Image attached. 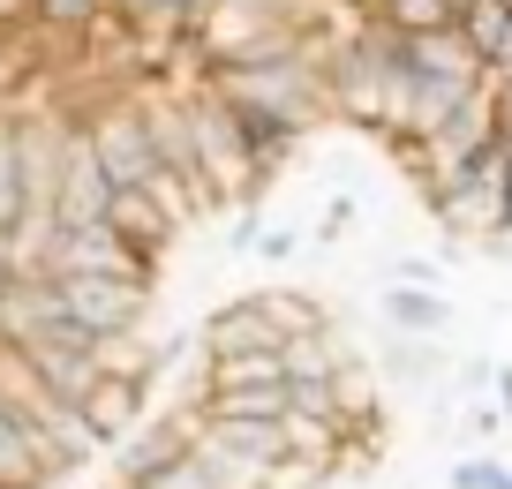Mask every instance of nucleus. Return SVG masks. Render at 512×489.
<instances>
[{"label":"nucleus","mask_w":512,"mask_h":489,"mask_svg":"<svg viewBox=\"0 0 512 489\" xmlns=\"http://www.w3.org/2000/svg\"><path fill=\"white\" fill-rule=\"evenodd\" d=\"M211 91L234 98V106H264V113H287L294 128L324 121V68L309 61L302 46L279 53V61H249V68H211Z\"/></svg>","instance_id":"nucleus-1"},{"label":"nucleus","mask_w":512,"mask_h":489,"mask_svg":"<svg viewBox=\"0 0 512 489\" xmlns=\"http://www.w3.org/2000/svg\"><path fill=\"white\" fill-rule=\"evenodd\" d=\"M83 143H91L98 174L113 181V189H144L151 174H159V151H151V121H144V98H106V106H91L83 121H68Z\"/></svg>","instance_id":"nucleus-2"},{"label":"nucleus","mask_w":512,"mask_h":489,"mask_svg":"<svg viewBox=\"0 0 512 489\" xmlns=\"http://www.w3.org/2000/svg\"><path fill=\"white\" fill-rule=\"evenodd\" d=\"M61 271H91V279H136V286H159V264H151V256H136L106 219H98V226H61V234H53V249H46V279H61Z\"/></svg>","instance_id":"nucleus-3"},{"label":"nucleus","mask_w":512,"mask_h":489,"mask_svg":"<svg viewBox=\"0 0 512 489\" xmlns=\"http://www.w3.org/2000/svg\"><path fill=\"white\" fill-rule=\"evenodd\" d=\"M53 294H61V309L76 316L83 332H136L151 316V286H136V279H91V271H61L53 279Z\"/></svg>","instance_id":"nucleus-4"},{"label":"nucleus","mask_w":512,"mask_h":489,"mask_svg":"<svg viewBox=\"0 0 512 489\" xmlns=\"http://www.w3.org/2000/svg\"><path fill=\"white\" fill-rule=\"evenodd\" d=\"M76 407H83V422L98 429V444L113 452L136 422H151V369H98Z\"/></svg>","instance_id":"nucleus-5"},{"label":"nucleus","mask_w":512,"mask_h":489,"mask_svg":"<svg viewBox=\"0 0 512 489\" xmlns=\"http://www.w3.org/2000/svg\"><path fill=\"white\" fill-rule=\"evenodd\" d=\"M226 113H234V136H241V158H249V189L264 196L279 174L294 166V151H302L309 128H294L287 113H264V106H234L226 98Z\"/></svg>","instance_id":"nucleus-6"},{"label":"nucleus","mask_w":512,"mask_h":489,"mask_svg":"<svg viewBox=\"0 0 512 489\" xmlns=\"http://www.w3.org/2000/svg\"><path fill=\"white\" fill-rule=\"evenodd\" d=\"M53 482H68L61 452L46 444L38 422H23V414L0 399V489H53Z\"/></svg>","instance_id":"nucleus-7"},{"label":"nucleus","mask_w":512,"mask_h":489,"mask_svg":"<svg viewBox=\"0 0 512 489\" xmlns=\"http://www.w3.org/2000/svg\"><path fill=\"white\" fill-rule=\"evenodd\" d=\"M68 121V113H61ZM106 204H113V181L98 174V158H91V143L68 128V158H61V189H53V226H98L106 219Z\"/></svg>","instance_id":"nucleus-8"},{"label":"nucleus","mask_w":512,"mask_h":489,"mask_svg":"<svg viewBox=\"0 0 512 489\" xmlns=\"http://www.w3.org/2000/svg\"><path fill=\"white\" fill-rule=\"evenodd\" d=\"M106 226H113V234H121L136 256H151V264H166V249L181 241V226L166 219V211L151 204L144 189H113V204H106Z\"/></svg>","instance_id":"nucleus-9"},{"label":"nucleus","mask_w":512,"mask_h":489,"mask_svg":"<svg viewBox=\"0 0 512 489\" xmlns=\"http://www.w3.org/2000/svg\"><path fill=\"white\" fill-rule=\"evenodd\" d=\"M204 362H226V354H279V332L256 316V301H226V309L204 316Z\"/></svg>","instance_id":"nucleus-10"},{"label":"nucleus","mask_w":512,"mask_h":489,"mask_svg":"<svg viewBox=\"0 0 512 489\" xmlns=\"http://www.w3.org/2000/svg\"><path fill=\"white\" fill-rule=\"evenodd\" d=\"M362 354L347 347V332L339 324H324V332H302V339H287L279 347V369H287V384H324V377H339V369H354Z\"/></svg>","instance_id":"nucleus-11"},{"label":"nucleus","mask_w":512,"mask_h":489,"mask_svg":"<svg viewBox=\"0 0 512 489\" xmlns=\"http://www.w3.org/2000/svg\"><path fill=\"white\" fill-rule=\"evenodd\" d=\"M482 76H437V68H415L407 83V136H437V128L460 113V98L475 91Z\"/></svg>","instance_id":"nucleus-12"},{"label":"nucleus","mask_w":512,"mask_h":489,"mask_svg":"<svg viewBox=\"0 0 512 489\" xmlns=\"http://www.w3.org/2000/svg\"><path fill=\"white\" fill-rule=\"evenodd\" d=\"M384 324L400 339H445L452 301L437 294V286H384Z\"/></svg>","instance_id":"nucleus-13"},{"label":"nucleus","mask_w":512,"mask_h":489,"mask_svg":"<svg viewBox=\"0 0 512 489\" xmlns=\"http://www.w3.org/2000/svg\"><path fill=\"white\" fill-rule=\"evenodd\" d=\"M249 301H256V316H264V324L279 332V347H287V339H302V332H324V324H332V309H324L317 294H294V286H264V294H249Z\"/></svg>","instance_id":"nucleus-14"},{"label":"nucleus","mask_w":512,"mask_h":489,"mask_svg":"<svg viewBox=\"0 0 512 489\" xmlns=\"http://www.w3.org/2000/svg\"><path fill=\"white\" fill-rule=\"evenodd\" d=\"M204 429L226 444V452L256 459L264 474H279V467H287V437H279V422H211V414H204Z\"/></svg>","instance_id":"nucleus-15"},{"label":"nucleus","mask_w":512,"mask_h":489,"mask_svg":"<svg viewBox=\"0 0 512 489\" xmlns=\"http://www.w3.org/2000/svg\"><path fill=\"white\" fill-rule=\"evenodd\" d=\"M407 53H415V68H437V76H482V53L460 38V23H445V31H422V38H407Z\"/></svg>","instance_id":"nucleus-16"},{"label":"nucleus","mask_w":512,"mask_h":489,"mask_svg":"<svg viewBox=\"0 0 512 489\" xmlns=\"http://www.w3.org/2000/svg\"><path fill=\"white\" fill-rule=\"evenodd\" d=\"M377 362L392 369L400 384H430L437 369H445V347H437V339H400V332H392V339L377 347Z\"/></svg>","instance_id":"nucleus-17"},{"label":"nucleus","mask_w":512,"mask_h":489,"mask_svg":"<svg viewBox=\"0 0 512 489\" xmlns=\"http://www.w3.org/2000/svg\"><path fill=\"white\" fill-rule=\"evenodd\" d=\"M505 16H512V0H460V16H452V23H460V38L482 53V68L497 61V38H505Z\"/></svg>","instance_id":"nucleus-18"},{"label":"nucleus","mask_w":512,"mask_h":489,"mask_svg":"<svg viewBox=\"0 0 512 489\" xmlns=\"http://www.w3.org/2000/svg\"><path fill=\"white\" fill-rule=\"evenodd\" d=\"M369 16H377V23H392L400 38H422V31H445V23L460 16V8H452V0H377Z\"/></svg>","instance_id":"nucleus-19"},{"label":"nucleus","mask_w":512,"mask_h":489,"mask_svg":"<svg viewBox=\"0 0 512 489\" xmlns=\"http://www.w3.org/2000/svg\"><path fill=\"white\" fill-rule=\"evenodd\" d=\"M23 226V166H16V121L0 106V234Z\"/></svg>","instance_id":"nucleus-20"},{"label":"nucleus","mask_w":512,"mask_h":489,"mask_svg":"<svg viewBox=\"0 0 512 489\" xmlns=\"http://www.w3.org/2000/svg\"><path fill=\"white\" fill-rule=\"evenodd\" d=\"M452 489H512V459H460Z\"/></svg>","instance_id":"nucleus-21"},{"label":"nucleus","mask_w":512,"mask_h":489,"mask_svg":"<svg viewBox=\"0 0 512 489\" xmlns=\"http://www.w3.org/2000/svg\"><path fill=\"white\" fill-rule=\"evenodd\" d=\"M144 489H219V482L204 474V459H196V452H181L174 467H159V474H151Z\"/></svg>","instance_id":"nucleus-22"},{"label":"nucleus","mask_w":512,"mask_h":489,"mask_svg":"<svg viewBox=\"0 0 512 489\" xmlns=\"http://www.w3.org/2000/svg\"><path fill=\"white\" fill-rule=\"evenodd\" d=\"M392 286H437V264H430V256H400Z\"/></svg>","instance_id":"nucleus-23"},{"label":"nucleus","mask_w":512,"mask_h":489,"mask_svg":"<svg viewBox=\"0 0 512 489\" xmlns=\"http://www.w3.org/2000/svg\"><path fill=\"white\" fill-rule=\"evenodd\" d=\"M467 429H475V437H505V407H467Z\"/></svg>","instance_id":"nucleus-24"},{"label":"nucleus","mask_w":512,"mask_h":489,"mask_svg":"<svg viewBox=\"0 0 512 489\" xmlns=\"http://www.w3.org/2000/svg\"><path fill=\"white\" fill-rule=\"evenodd\" d=\"M31 8H38V0H0V38L31 31Z\"/></svg>","instance_id":"nucleus-25"},{"label":"nucleus","mask_w":512,"mask_h":489,"mask_svg":"<svg viewBox=\"0 0 512 489\" xmlns=\"http://www.w3.org/2000/svg\"><path fill=\"white\" fill-rule=\"evenodd\" d=\"M347 226H354V204H347V196H339V204H332V211H324V226H317V241H339V234H347Z\"/></svg>","instance_id":"nucleus-26"},{"label":"nucleus","mask_w":512,"mask_h":489,"mask_svg":"<svg viewBox=\"0 0 512 489\" xmlns=\"http://www.w3.org/2000/svg\"><path fill=\"white\" fill-rule=\"evenodd\" d=\"M256 241H264V256H294V249H302V234H294V226H272V234H256Z\"/></svg>","instance_id":"nucleus-27"},{"label":"nucleus","mask_w":512,"mask_h":489,"mask_svg":"<svg viewBox=\"0 0 512 489\" xmlns=\"http://www.w3.org/2000/svg\"><path fill=\"white\" fill-rule=\"evenodd\" d=\"M256 234H264V226H256V204H249V211H241V219H234V249H249Z\"/></svg>","instance_id":"nucleus-28"},{"label":"nucleus","mask_w":512,"mask_h":489,"mask_svg":"<svg viewBox=\"0 0 512 489\" xmlns=\"http://www.w3.org/2000/svg\"><path fill=\"white\" fill-rule=\"evenodd\" d=\"M497 377V407H505V422H512V369H490Z\"/></svg>","instance_id":"nucleus-29"},{"label":"nucleus","mask_w":512,"mask_h":489,"mask_svg":"<svg viewBox=\"0 0 512 489\" xmlns=\"http://www.w3.org/2000/svg\"><path fill=\"white\" fill-rule=\"evenodd\" d=\"M8 279H16V241L0 234V286H8Z\"/></svg>","instance_id":"nucleus-30"},{"label":"nucleus","mask_w":512,"mask_h":489,"mask_svg":"<svg viewBox=\"0 0 512 489\" xmlns=\"http://www.w3.org/2000/svg\"><path fill=\"white\" fill-rule=\"evenodd\" d=\"M505 61H512V16H505V38H497V61L490 68H505Z\"/></svg>","instance_id":"nucleus-31"},{"label":"nucleus","mask_w":512,"mask_h":489,"mask_svg":"<svg viewBox=\"0 0 512 489\" xmlns=\"http://www.w3.org/2000/svg\"><path fill=\"white\" fill-rule=\"evenodd\" d=\"M497 143H505V158H512V106L497 113Z\"/></svg>","instance_id":"nucleus-32"},{"label":"nucleus","mask_w":512,"mask_h":489,"mask_svg":"<svg viewBox=\"0 0 512 489\" xmlns=\"http://www.w3.org/2000/svg\"><path fill=\"white\" fill-rule=\"evenodd\" d=\"M497 234H512V158H505V226Z\"/></svg>","instance_id":"nucleus-33"},{"label":"nucleus","mask_w":512,"mask_h":489,"mask_svg":"<svg viewBox=\"0 0 512 489\" xmlns=\"http://www.w3.org/2000/svg\"><path fill=\"white\" fill-rule=\"evenodd\" d=\"M113 489H128V482H113Z\"/></svg>","instance_id":"nucleus-34"}]
</instances>
